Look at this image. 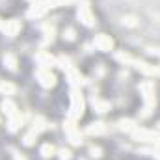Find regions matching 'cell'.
I'll return each mask as SVG.
<instances>
[{
	"label": "cell",
	"mask_w": 160,
	"mask_h": 160,
	"mask_svg": "<svg viewBox=\"0 0 160 160\" xmlns=\"http://www.w3.org/2000/svg\"><path fill=\"white\" fill-rule=\"evenodd\" d=\"M63 38L67 41H75V38H77V32H75V28H67L65 32H63Z\"/></svg>",
	"instance_id": "23"
},
{
	"label": "cell",
	"mask_w": 160,
	"mask_h": 160,
	"mask_svg": "<svg viewBox=\"0 0 160 160\" xmlns=\"http://www.w3.org/2000/svg\"><path fill=\"white\" fill-rule=\"evenodd\" d=\"M2 112L8 116V118H15L19 112H17V106H15V102H11L9 99H6L4 102H2Z\"/></svg>",
	"instance_id": "12"
},
{
	"label": "cell",
	"mask_w": 160,
	"mask_h": 160,
	"mask_svg": "<svg viewBox=\"0 0 160 160\" xmlns=\"http://www.w3.org/2000/svg\"><path fill=\"white\" fill-rule=\"evenodd\" d=\"M78 19H80V22L86 24V26H93L95 24V17H93L91 8H89V4L86 0H82L78 4Z\"/></svg>",
	"instance_id": "3"
},
{
	"label": "cell",
	"mask_w": 160,
	"mask_h": 160,
	"mask_svg": "<svg viewBox=\"0 0 160 160\" xmlns=\"http://www.w3.org/2000/svg\"><path fill=\"white\" fill-rule=\"evenodd\" d=\"M36 60H38V63H39V67H43V69H50L52 65H56V58L54 56H50L48 52H39L38 56H36Z\"/></svg>",
	"instance_id": "10"
},
{
	"label": "cell",
	"mask_w": 160,
	"mask_h": 160,
	"mask_svg": "<svg viewBox=\"0 0 160 160\" xmlns=\"http://www.w3.org/2000/svg\"><path fill=\"white\" fill-rule=\"evenodd\" d=\"M58 155H60V160H71V151L69 149H60Z\"/></svg>",
	"instance_id": "25"
},
{
	"label": "cell",
	"mask_w": 160,
	"mask_h": 160,
	"mask_svg": "<svg viewBox=\"0 0 160 160\" xmlns=\"http://www.w3.org/2000/svg\"><path fill=\"white\" fill-rule=\"evenodd\" d=\"M119 128L121 130H127V132H132L136 128V123L132 119H121L119 121Z\"/></svg>",
	"instance_id": "19"
},
{
	"label": "cell",
	"mask_w": 160,
	"mask_h": 160,
	"mask_svg": "<svg viewBox=\"0 0 160 160\" xmlns=\"http://www.w3.org/2000/svg\"><path fill=\"white\" fill-rule=\"evenodd\" d=\"M4 24H6V22H4V21L0 19V30H4Z\"/></svg>",
	"instance_id": "28"
},
{
	"label": "cell",
	"mask_w": 160,
	"mask_h": 160,
	"mask_svg": "<svg viewBox=\"0 0 160 160\" xmlns=\"http://www.w3.org/2000/svg\"><path fill=\"white\" fill-rule=\"evenodd\" d=\"M36 134H32V132H28L26 136H24V145H34V142H36Z\"/></svg>",
	"instance_id": "24"
},
{
	"label": "cell",
	"mask_w": 160,
	"mask_h": 160,
	"mask_svg": "<svg viewBox=\"0 0 160 160\" xmlns=\"http://www.w3.org/2000/svg\"><path fill=\"white\" fill-rule=\"evenodd\" d=\"M132 136L136 140H142V142H153V143H160V134L158 132H153V130H145V128H134L132 130Z\"/></svg>",
	"instance_id": "4"
},
{
	"label": "cell",
	"mask_w": 160,
	"mask_h": 160,
	"mask_svg": "<svg viewBox=\"0 0 160 160\" xmlns=\"http://www.w3.org/2000/svg\"><path fill=\"white\" fill-rule=\"evenodd\" d=\"M21 123H22V116H19V114H17L15 118H9V127H8V128H9L11 132H15V130L21 127Z\"/></svg>",
	"instance_id": "21"
},
{
	"label": "cell",
	"mask_w": 160,
	"mask_h": 160,
	"mask_svg": "<svg viewBox=\"0 0 160 160\" xmlns=\"http://www.w3.org/2000/svg\"><path fill=\"white\" fill-rule=\"evenodd\" d=\"M84 114V97L80 93L77 86H73L71 89V106H69V118L71 119H78Z\"/></svg>",
	"instance_id": "2"
},
{
	"label": "cell",
	"mask_w": 160,
	"mask_h": 160,
	"mask_svg": "<svg viewBox=\"0 0 160 160\" xmlns=\"http://www.w3.org/2000/svg\"><path fill=\"white\" fill-rule=\"evenodd\" d=\"M132 65H134L138 71H142L143 75H147V77H158V75H160V67L149 65V63H145V62H140V60H132Z\"/></svg>",
	"instance_id": "6"
},
{
	"label": "cell",
	"mask_w": 160,
	"mask_h": 160,
	"mask_svg": "<svg viewBox=\"0 0 160 160\" xmlns=\"http://www.w3.org/2000/svg\"><path fill=\"white\" fill-rule=\"evenodd\" d=\"M0 91L4 95H13L15 93V86L9 84V82H0Z\"/></svg>",
	"instance_id": "22"
},
{
	"label": "cell",
	"mask_w": 160,
	"mask_h": 160,
	"mask_svg": "<svg viewBox=\"0 0 160 160\" xmlns=\"http://www.w3.org/2000/svg\"><path fill=\"white\" fill-rule=\"evenodd\" d=\"M41 155H43L45 158H50V157H54V155H56V147H54V145H50V143H45V145L41 147Z\"/></svg>",
	"instance_id": "18"
},
{
	"label": "cell",
	"mask_w": 160,
	"mask_h": 160,
	"mask_svg": "<svg viewBox=\"0 0 160 160\" xmlns=\"http://www.w3.org/2000/svg\"><path fill=\"white\" fill-rule=\"evenodd\" d=\"M4 65H6L9 71H15V69H17V60H15V56H13V54H6V56H4Z\"/></svg>",
	"instance_id": "17"
},
{
	"label": "cell",
	"mask_w": 160,
	"mask_h": 160,
	"mask_svg": "<svg viewBox=\"0 0 160 160\" xmlns=\"http://www.w3.org/2000/svg\"><path fill=\"white\" fill-rule=\"evenodd\" d=\"M65 73H67V77H69V80H71V84H73V86H80V84L84 82V78H82V75H80V73L77 71V69H75V67L67 69Z\"/></svg>",
	"instance_id": "13"
},
{
	"label": "cell",
	"mask_w": 160,
	"mask_h": 160,
	"mask_svg": "<svg viewBox=\"0 0 160 160\" xmlns=\"http://www.w3.org/2000/svg\"><path fill=\"white\" fill-rule=\"evenodd\" d=\"M88 132H89V134H102V132H106V125L101 123V121L91 123V125L88 127Z\"/></svg>",
	"instance_id": "16"
},
{
	"label": "cell",
	"mask_w": 160,
	"mask_h": 160,
	"mask_svg": "<svg viewBox=\"0 0 160 160\" xmlns=\"http://www.w3.org/2000/svg\"><path fill=\"white\" fill-rule=\"evenodd\" d=\"M13 158H15V160H26V158H24V157H21L19 153H15V155H13Z\"/></svg>",
	"instance_id": "27"
},
{
	"label": "cell",
	"mask_w": 160,
	"mask_h": 160,
	"mask_svg": "<svg viewBox=\"0 0 160 160\" xmlns=\"http://www.w3.org/2000/svg\"><path fill=\"white\" fill-rule=\"evenodd\" d=\"M77 0H47L48 8H60V6H71L75 4Z\"/></svg>",
	"instance_id": "20"
},
{
	"label": "cell",
	"mask_w": 160,
	"mask_h": 160,
	"mask_svg": "<svg viewBox=\"0 0 160 160\" xmlns=\"http://www.w3.org/2000/svg\"><path fill=\"white\" fill-rule=\"evenodd\" d=\"M63 128H65V134L71 140V143H75V145H80L82 143V136H80V130L77 128V125H75V119L65 121Z\"/></svg>",
	"instance_id": "5"
},
{
	"label": "cell",
	"mask_w": 160,
	"mask_h": 160,
	"mask_svg": "<svg viewBox=\"0 0 160 160\" xmlns=\"http://www.w3.org/2000/svg\"><path fill=\"white\" fill-rule=\"evenodd\" d=\"M89 153H91V157H93V158H99L102 151H101V147H91V149H89Z\"/></svg>",
	"instance_id": "26"
},
{
	"label": "cell",
	"mask_w": 160,
	"mask_h": 160,
	"mask_svg": "<svg viewBox=\"0 0 160 160\" xmlns=\"http://www.w3.org/2000/svg\"><path fill=\"white\" fill-rule=\"evenodd\" d=\"M140 91H142V97H143V116H149L151 110L155 108L157 104V97H155V84L153 82H142L140 84Z\"/></svg>",
	"instance_id": "1"
},
{
	"label": "cell",
	"mask_w": 160,
	"mask_h": 160,
	"mask_svg": "<svg viewBox=\"0 0 160 160\" xmlns=\"http://www.w3.org/2000/svg\"><path fill=\"white\" fill-rule=\"evenodd\" d=\"M93 108L99 112V114H104V112H108L110 110V102H106V101H101V99H95L93 97Z\"/></svg>",
	"instance_id": "14"
},
{
	"label": "cell",
	"mask_w": 160,
	"mask_h": 160,
	"mask_svg": "<svg viewBox=\"0 0 160 160\" xmlns=\"http://www.w3.org/2000/svg\"><path fill=\"white\" fill-rule=\"evenodd\" d=\"M19 32H21V21H17V19L6 21V24H4V34H6V36L15 38Z\"/></svg>",
	"instance_id": "11"
},
{
	"label": "cell",
	"mask_w": 160,
	"mask_h": 160,
	"mask_svg": "<svg viewBox=\"0 0 160 160\" xmlns=\"http://www.w3.org/2000/svg\"><path fill=\"white\" fill-rule=\"evenodd\" d=\"M38 78H39V84L43 88H52V86L56 84V77L50 73V69L39 67V69H38Z\"/></svg>",
	"instance_id": "8"
},
{
	"label": "cell",
	"mask_w": 160,
	"mask_h": 160,
	"mask_svg": "<svg viewBox=\"0 0 160 160\" xmlns=\"http://www.w3.org/2000/svg\"><path fill=\"white\" fill-rule=\"evenodd\" d=\"M93 45H95L99 50L108 52V50L114 48V39H112L110 36H106V34H99V36L95 38V41H93Z\"/></svg>",
	"instance_id": "7"
},
{
	"label": "cell",
	"mask_w": 160,
	"mask_h": 160,
	"mask_svg": "<svg viewBox=\"0 0 160 160\" xmlns=\"http://www.w3.org/2000/svg\"><path fill=\"white\" fill-rule=\"evenodd\" d=\"M47 9H48V4H47V0L45 2H34L32 6H30V9H28V17H43L45 13H47Z\"/></svg>",
	"instance_id": "9"
},
{
	"label": "cell",
	"mask_w": 160,
	"mask_h": 160,
	"mask_svg": "<svg viewBox=\"0 0 160 160\" xmlns=\"http://www.w3.org/2000/svg\"><path fill=\"white\" fill-rule=\"evenodd\" d=\"M47 128V121L43 119V118H36V121H34V125H32V128H30V132L32 134H39V132H43Z\"/></svg>",
	"instance_id": "15"
}]
</instances>
